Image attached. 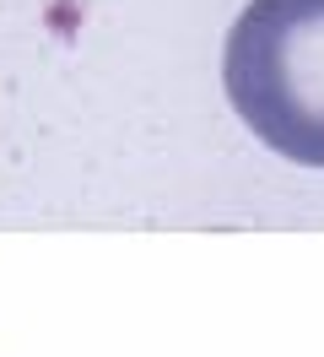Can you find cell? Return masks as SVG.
I'll use <instances>...</instances> for the list:
<instances>
[{
    "label": "cell",
    "mask_w": 324,
    "mask_h": 357,
    "mask_svg": "<svg viewBox=\"0 0 324 357\" xmlns=\"http://www.w3.org/2000/svg\"><path fill=\"white\" fill-rule=\"evenodd\" d=\"M222 87L270 152L324 168V0L243 6L227 33Z\"/></svg>",
    "instance_id": "1"
}]
</instances>
